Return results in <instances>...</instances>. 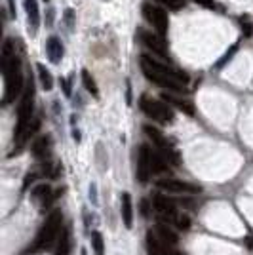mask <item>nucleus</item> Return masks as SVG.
<instances>
[{"label":"nucleus","mask_w":253,"mask_h":255,"mask_svg":"<svg viewBox=\"0 0 253 255\" xmlns=\"http://www.w3.org/2000/svg\"><path fill=\"white\" fill-rule=\"evenodd\" d=\"M141 71L147 76V80H150L152 84L160 86V88H166V90L179 92V90H183V86L189 82V78L185 75L152 61L148 55H141Z\"/></svg>","instance_id":"1"},{"label":"nucleus","mask_w":253,"mask_h":255,"mask_svg":"<svg viewBox=\"0 0 253 255\" xmlns=\"http://www.w3.org/2000/svg\"><path fill=\"white\" fill-rule=\"evenodd\" d=\"M61 221H63V215L59 210H55L48 215V219H46V223L42 225V229L38 231L36 234V238H34V242L32 246L29 248V252L34 254V252H42V250H48L52 242L55 240V236L59 234L61 231Z\"/></svg>","instance_id":"2"},{"label":"nucleus","mask_w":253,"mask_h":255,"mask_svg":"<svg viewBox=\"0 0 253 255\" xmlns=\"http://www.w3.org/2000/svg\"><path fill=\"white\" fill-rule=\"evenodd\" d=\"M32 101H34V84H32V80H29L25 84L21 103H19V109H17V126H15V141H17V145H21L25 141V133L29 129V122H31L32 117Z\"/></svg>","instance_id":"3"},{"label":"nucleus","mask_w":253,"mask_h":255,"mask_svg":"<svg viewBox=\"0 0 253 255\" xmlns=\"http://www.w3.org/2000/svg\"><path fill=\"white\" fill-rule=\"evenodd\" d=\"M139 105H141L143 113H145L148 118H152V120H156V122H162V124L173 122V111H171L166 103H162V101L150 99V97H141Z\"/></svg>","instance_id":"4"},{"label":"nucleus","mask_w":253,"mask_h":255,"mask_svg":"<svg viewBox=\"0 0 253 255\" xmlns=\"http://www.w3.org/2000/svg\"><path fill=\"white\" fill-rule=\"evenodd\" d=\"M143 15H145V19L156 29V32H158L162 38L168 34V27H169L168 13L162 10V8L150 4V2H145V4H143Z\"/></svg>","instance_id":"5"},{"label":"nucleus","mask_w":253,"mask_h":255,"mask_svg":"<svg viewBox=\"0 0 253 255\" xmlns=\"http://www.w3.org/2000/svg\"><path fill=\"white\" fill-rule=\"evenodd\" d=\"M143 131L147 133L148 137L152 139V143H154V145H156V147L160 149V154H162L164 158H168L169 162H173V164H177V162H179V156H177V150H175L173 147H171V145H169L168 139L164 137V135L160 133V131L156 129V128H152L150 124H147V126L143 128Z\"/></svg>","instance_id":"6"},{"label":"nucleus","mask_w":253,"mask_h":255,"mask_svg":"<svg viewBox=\"0 0 253 255\" xmlns=\"http://www.w3.org/2000/svg\"><path fill=\"white\" fill-rule=\"evenodd\" d=\"M158 187L166 192H177V194H198L200 187L187 183V181H177V179H162L158 181Z\"/></svg>","instance_id":"7"},{"label":"nucleus","mask_w":253,"mask_h":255,"mask_svg":"<svg viewBox=\"0 0 253 255\" xmlns=\"http://www.w3.org/2000/svg\"><path fill=\"white\" fill-rule=\"evenodd\" d=\"M139 38H141V42L145 44L147 48H150L154 53H158V55H166V42H164V38L160 36L158 32L141 29V31H139Z\"/></svg>","instance_id":"8"},{"label":"nucleus","mask_w":253,"mask_h":255,"mask_svg":"<svg viewBox=\"0 0 253 255\" xmlns=\"http://www.w3.org/2000/svg\"><path fill=\"white\" fill-rule=\"evenodd\" d=\"M150 173H152V168H150V149H148L147 145H141L137 158V179L141 183H147Z\"/></svg>","instance_id":"9"},{"label":"nucleus","mask_w":253,"mask_h":255,"mask_svg":"<svg viewBox=\"0 0 253 255\" xmlns=\"http://www.w3.org/2000/svg\"><path fill=\"white\" fill-rule=\"evenodd\" d=\"M147 246H148L150 255H171L173 254V246L166 244L162 238H158V234L154 233V231H148Z\"/></svg>","instance_id":"10"},{"label":"nucleus","mask_w":253,"mask_h":255,"mask_svg":"<svg viewBox=\"0 0 253 255\" xmlns=\"http://www.w3.org/2000/svg\"><path fill=\"white\" fill-rule=\"evenodd\" d=\"M152 204H154L156 212H158L162 217H166V219H177V217H175V204L171 202L168 196L156 192V194L152 196Z\"/></svg>","instance_id":"11"},{"label":"nucleus","mask_w":253,"mask_h":255,"mask_svg":"<svg viewBox=\"0 0 253 255\" xmlns=\"http://www.w3.org/2000/svg\"><path fill=\"white\" fill-rule=\"evenodd\" d=\"M46 53L50 57L52 63H59L61 57H63V44L57 36H52L48 42H46Z\"/></svg>","instance_id":"12"},{"label":"nucleus","mask_w":253,"mask_h":255,"mask_svg":"<svg viewBox=\"0 0 253 255\" xmlns=\"http://www.w3.org/2000/svg\"><path fill=\"white\" fill-rule=\"evenodd\" d=\"M25 10H27V17H29V25H31L32 32L38 29L40 25V11H38V2L36 0H25Z\"/></svg>","instance_id":"13"},{"label":"nucleus","mask_w":253,"mask_h":255,"mask_svg":"<svg viewBox=\"0 0 253 255\" xmlns=\"http://www.w3.org/2000/svg\"><path fill=\"white\" fill-rule=\"evenodd\" d=\"M122 221L127 229H131V225H133V206H131V196L127 192L122 194Z\"/></svg>","instance_id":"14"},{"label":"nucleus","mask_w":253,"mask_h":255,"mask_svg":"<svg viewBox=\"0 0 253 255\" xmlns=\"http://www.w3.org/2000/svg\"><path fill=\"white\" fill-rule=\"evenodd\" d=\"M32 198L40 204L42 208H46L50 204V200H52V189H50V185H38V187H34Z\"/></svg>","instance_id":"15"},{"label":"nucleus","mask_w":253,"mask_h":255,"mask_svg":"<svg viewBox=\"0 0 253 255\" xmlns=\"http://www.w3.org/2000/svg\"><path fill=\"white\" fill-rule=\"evenodd\" d=\"M162 99H164L168 105L177 107L179 111L187 113V115H194V109H192V103H190V101H185V99H177L175 96H169V94H162Z\"/></svg>","instance_id":"16"},{"label":"nucleus","mask_w":253,"mask_h":255,"mask_svg":"<svg viewBox=\"0 0 253 255\" xmlns=\"http://www.w3.org/2000/svg\"><path fill=\"white\" fill-rule=\"evenodd\" d=\"M50 137L46 135V137H38L34 143H32V154L36 156V158H44V156H48V152H50Z\"/></svg>","instance_id":"17"},{"label":"nucleus","mask_w":253,"mask_h":255,"mask_svg":"<svg viewBox=\"0 0 253 255\" xmlns=\"http://www.w3.org/2000/svg\"><path fill=\"white\" fill-rule=\"evenodd\" d=\"M69 252H71V231L63 229L61 236H59V242H57V248H55V255H69Z\"/></svg>","instance_id":"18"},{"label":"nucleus","mask_w":253,"mask_h":255,"mask_svg":"<svg viewBox=\"0 0 253 255\" xmlns=\"http://www.w3.org/2000/svg\"><path fill=\"white\" fill-rule=\"evenodd\" d=\"M154 233L158 234V238H162L166 244H169V246H173V248H175V244H177V234L173 233V231H169L168 227L158 225V227L154 229Z\"/></svg>","instance_id":"19"},{"label":"nucleus","mask_w":253,"mask_h":255,"mask_svg":"<svg viewBox=\"0 0 253 255\" xmlns=\"http://www.w3.org/2000/svg\"><path fill=\"white\" fill-rule=\"evenodd\" d=\"M150 168H152V173H162V171H166V162H164V156H162L160 152L150 150Z\"/></svg>","instance_id":"20"},{"label":"nucleus","mask_w":253,"mask_h":255,"mask_svg":"<svg viewBox=\"0 0 253 255\" xmlns=\"http://www.w3.org/2000/svg\"><path fill=\"white\" fill-rule=\"evenodd\" d=\"M38 69V75H40V82H42L44 90H52L53 88V78H52V73L44 67V65H38L36 67Z\"/></svg>","instance_id":"21"},{"label":"nucleus","mask_w":253,"mask_h":255,"mask_svg":"<svg viewBox=\"0 0 253 255\" xmlns=\"http://www.w3.org/2000/svg\"><path fill=\"white\" fill-rule=\"evenodd\" d=\"M82 82H84V88L92 94L94 97H97L99 96V90H97V84H95V80L92 78V75L88 73V71H82Z\"/></svg>","instance_id":"22"},{"label":"nucleus","mask_w":253,"mask_h":255,"mask_svg":"<svg viewBox=\"0 0 253 255\" xmlns=\"http://www.w3.org/2000/svg\"><path fill=\"white\" fill-rule=\"evenodd\" d=\"M92 248H94L95 255H105V242H103V236H101V233L92 234Z\"/></svg>","instance_id":"23"},{"label":"nucleus","mask_w":253,"mask_h":255,"mask_svg":"<svg viewBox=\"0 0 253 255\" xmlns=\"http://www.w3.org/2000/svg\"><path fill=\"white\" fill-rule=\"evenodd\" d=\"M175 223H177V227H179L181 231H189L190 227V219L187 217V215H179L177 219H175Z\"/></svg>","instance_id":"24"},{"label":"nucleus","mask_w":253,"mask_h":255,"mask_svg":"<svg viewBox=\"0 0 253 255\" xmlns=\"http://www.w3.org/2000/svg\"><path fill=\"white\" fill-rule=\"evenodd\" d=\"M160 4H164V6H168L169 10H179L181 6H183V2L181 0H158Z\"/></svg>","instance_id":"25"},{"label":"nucleus","mask_w":253,"mask_h":255,"mask_svg":"<svg viewBox=\"0 0 253 255\" xmlns=\"http://www.w3.org/2000/svg\"><path fill=\"white\" fill-rule=\"evenodd\" d=\"M240 23H242L244 31H246V36H252V34H253V25L250 23V19H248V17H242V19H240Z\"/></svg>","instance_id":"26"},{"label":"nucleus","mask_w":253,"mask_h":255,"mask_svg":"<svg viewBox=\"0 0 253 255\" xmlns=\"http://www.w3.org/2000/svg\"><path fill=\"white\" fill-rule=\"evenodd\" d=\"M236 48H238V46H236V44H234V46H232V48H231V52L227 53V55H225V57H223V59H221V61H219V63H217V67H223V65L227 63V61H229V59H231V57H232V53L236 52Z\"/></svg>","instance_id":"27"},{"label":"nucleus","mask_w":253,"mask_h":255,"mask_svg":"<svg viewBox=\"0 0 253 255\" xmlns=\"http://www.w3.org/2000/svg\"><path fill=\"white\" fill-rule=\"evenodd\" d=\"M196 4H200L204 8H210V10H215L217 6H215V2H211V0H194Z\"/></svg>","instance_id":"28"},{"label":"nucleus","mask_w":253,"mask_h":255,"mask_svg":"<svg viewBox=\"0 0 253 255\" xmlns=\"http://www.w3.org/2000/svg\"><path fill=\"white\" fill-rule=\"evenodd\" d=\"M73 19H74V11L73 10H67L65 11V21H67V25L73 29Z\"/></svg>","instance_id":"29"},{"label":"nucleus","mask_w":253,"mask_h":255,"mask_svg":"<svg viewBox=\"0 0 253 255\" xmlns=\"http://www.w3.org/2000/svg\"><path fill=\"white\" fill-rule=\"evenodd\" d=\"M95 185H92V187H90V196H92V200H94V202H97V198H95Z\"/></svg>","instance_id":"30"},{"label":"nucleus","mask_w":253,"mask_h":255,"mask_svg":"<svg viewBox=\"0 0 253 255\" xmlns=\"http://www.w3.org/2000/svg\"><path fill=\"white\" fill-rule=\"evenodd\" d=\"M8 6H10V13L15 15V6H13V0H8Z\"/></svg>","instance_id":"31"},{"label":"nucleus","mask_w":253,"mask_h":255,"mask_svg":"<svg viewBox=\"0 0 253 255\" xmlns=\"http://www.w3.org/2000/svg\"><path fill=\"white\" fill-rule=\"evenodd\" d=\"M82 255H88V254H86V252H84V250H82Z\"/></svg>","instance_id":"32"},{"label":"nucleus","mask_w":253,"mask_h":255,"mask_svg":"<svg viewBox=\"0 0 253 255\" xmlns=\"http://www.w3.org/2000/svg\"><path fill=\"white\" fill-rule=\"evenodd\" d=\"M181 2H185V0H181Z\"/></svg>","instance_id":"33"}]
</instances>
